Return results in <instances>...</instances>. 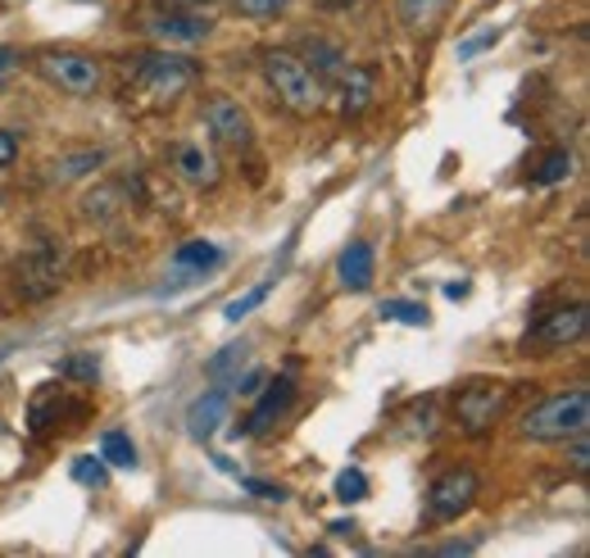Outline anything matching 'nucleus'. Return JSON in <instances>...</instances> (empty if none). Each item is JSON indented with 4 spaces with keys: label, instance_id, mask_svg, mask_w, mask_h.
<instances>
[{
    "label": "nucleus",
    "instance_id": "9",
    "mask_svg": "<svg viewBox=\"0 0 590 558\" xmlns=\"http://www.w3.org/2000/svg\"><path fill=\"white\" fill-rule=\"evenodd\" d=\"M145 32L164 45H195L214 32V19L205 10H160L145 19Z\"/></svg>",
    "mask_w": 590,
    "mask_h": 558
},
{
    "label": "nucleus",
    "instance_id": "26",
    "mask_svg": "<svg viewBox=\"0 0 590 558\" xmlns=\"http://www.w3.org/2000/svg\"><path fill=\"white\" fill-rule=\"evenodd\" d=\"M268 291H273V286L264 282V286H255V291H245V295L227 300V310H223V318H227V323H241L245 314H251V310H255V304H264V300H268Z\"/></svg>",
    "mask_w": 590,
    "mask_h": 558
},
{
    "label": "nucleus",
    "instance_id": "7",
    "mask_svg": "<svg viewBox=\"0 0 590 558\" xmlns=\"http://www.w3.org/2000/svg\"><path fill=\"white\" fill-rule=\"evenodd\" d=\"M590 327V310L586 304H559V310H550L546 318H540L531 332H527V349H568L586 336Z\"/></svg>",
    "mask_w": 590,
    "mask_h": 558
},
{
    "label": "nucleus",
    "instance_id": "2",
    "mask_svg": "<svg viewBox=\"0 0 590 558\" xmlns=\"http://www.w3.org/2000/svg\"><path fill=\"white\" fill-rule=\"evenodd\" d=\"M586 427H590V390H586V386L540 399L536 409L522 418V436H527V440H540V445H550V440H572V436H581Z\"/></svg>",
    "mask_w": 590,
    "mask_h": 558
},
{
    "label": "nucleus",
    "instance_id": "32",
    "mask_svg": "<svg viewBox=\"0 0 590 558\" xmlns=\"http://www.w3.org/2000/svg\"><path fill=\"white\" fill-rule=\"evenodd\" d=\"M14 160H19V136L0 128V169H10Z\"/></svg>",
    "mask_w": 590,
    "mask_h": 558
},
{
    "label": "nucleus",
    "instance_id": "5",
    "mask_svg": "<svg viewBox=\"0 0 590 558\" xmlns=\"http://www.w3.org/2000/svg\"><path fill=\"white\" fill-rule=\"evenodd\" d=\"M505 404H509V386L505 382H468L459 395H455V423L468 432V436H486L505 418Z\"/></svg>",
    "mask_w": 590,
    "mask_h": 558
},
{
    "label": "nucleus",
    "instance_id": "11",
    "mask_svg": "<svg viewBox=\"0 0 590 558\" xmlns=\"http://www.w3.org/2000/svg\"><path fill=\"white\" fill-rule=\"evenodd\" d=\"M336 95H340V114L359 119L373 105V95H377V73L364 69V64H346L340 78H336Z\"/></svg>",
    "mask_w": 590,
    "mask_h": 558
},
{
    "label": "nucleus",
    "instance_id": "22",
    "mask_svg": "<svg viewBox=\"0 0 590 558\" xmlns=\"http://www.w3.org/2000/svg\"><path fill=\"white\" fill-rule=\"evenodd\" d=\"M73 481L87 486V490H105V486H110V468H105V459H91V454L73 459Z\"/></svg>",
    "mask_w": 590,
    "mask_h": 558
},
{
    "label": "nucleus",
    "instance_id": "36",
    "mask_svg": "<svg viewBox=\"0 0 590 558\" xmlns=\"http://www.w3.org/2000/svg\"><path fill=\"white\" fill-rule=\"evenodd\" d=\"M19 64V50L14 45H0V73H10Z\"/></svg>",
    "mask_w": 590,
    "mask_h": 558
},
{
    "label": "nucleus",
    "instance_id": "18",
    "mask_svg": "<svg viewBox=\"0 0 590 558\" xmlns=\"http://www.w3.org/2000/svg\"><path fill=\"white\" fill-rule=\"evenodd\" d=\"M450 0H396V19L409 28V32H431L440 19H446Z\"/></svg>",
    "mask_w": 590,
    "mask_h": 558
},
{
    "label": "nucleus",
    "instance_id": "3",
    "mask_svg": "<svg viewBox=\"0 0 590 558\" xmlns=\"http://www.w3.org/2000/svg\"><path fill=\"white\" fill-rule=\"evenodd\" d=\"M132 78L145 95L177 100L182 91H191L195 82H201V64L186 60V55H173V50H151V55H136Z\"/></svg>",
    "mask_w": 590,
    "mask_h": 558
},
{
    "label": "nucleus",
    "instance_id": "33",
    "mask_svg": "<svg viewBox=\"0 0 590 558\" xmlns=\"http://www.w3.org/2000/svg\"><path fill=\"white\" fill-rule=\"evenodd\" d=\"M572 468H577V473H586V468H590V445H586V432H581V436H572Z\"/></svg>",
    "mask_w": 590,
    "mask_h": 558
},
{
    "label": "nucleus",
    "instance_id": "27",
    "mask_svg": "<svg viewBox=\"0 0 590 558\" xmlns=\"http://www.w3.org/2000/svg\"><path fill=\"white\" fill-rule=\"evenodd\" d=\"M232 6L245 14V19H277L291 0H232Z\"/></svg>",
    "mask_w": 590,
    "mask_h": 558
},
{
    "label": "nucleus",
    "instance_id": "8",
    "mask_svg": "<svg viewBox=\"0 0 590 558\" xmlns=\"http://www.w3.org/2000/svg\"><path fill=\"white\" fill-rule=\"evenodd\" d=\"M205 128H210V136H214L223 150H245V145L255 141L251 114H245L241 100H232V95H210V105H205Z\"/></svg>",
    "mask_w": 590,
    "mask_h": 558
},
{
    "label": "nucleus",
    "instance_id": "1",
    "mask_svg": "<svg viewBox=\"0 0 590 558\" xmlns=\"http://www.w3.org/2000/svg\"><path fill=\"white\" fill-rule=\"evenodd\" d=\"M264 82L291 114H318L327 87L314 78V69L295 55V50H268L264 55Z\"/></svg>",
    "mask_w": 590,
    "mask_h": 558
},
{
    "label": "nucleus",
    "instance_id": "23",
    "mask_svg": "<svg viewBox=\"0 0 590 558\" xmlns=\"http://www.w3.org/2000/svg\"><path fill=\"white\" fill-rule=\"evenodd\" d=\"M382 318L409 323V327H427V304H418V300H386L382 304Z\"/></svg>",
    "mask_w": 590,
    "mask_h": 558
},
{
    "label": "nucleus",
    "instance_id": "12",
    "mask_svg": "<svg viewBox=\"0 0 590 558\" xmlns=\"http://www.w3.org/2000/svg\"><path fill=\"white\" fill-rule=\"evenodd\" d=\"M291 404H295V382L291 377H277V382L260 386V404H255V414L245 418V432H268L277 418L291 414Z\"/></svg>",
    "mask_w": 590,
    "mask_h": 558
},
{
    "label": "nucleus",
    "instance_id": "35",
    "mask_svg": "<svg viewBox=\"0 0 590 558\" xmlns=\"http://www.w3.org/2000/svg\"><path fill=\"white\" fill-rule=\"evenodd\" d=\"M477 545L472 540H446V545H436V554H472Z\"/></svg>",
    "mask_w": 590,
    "mask_h": 558
},
{
    "label": "nucleus",
    "instance_id": "21",
    "mask_svg": "<svg viewBox=\"0 0 590 558\" xmlns=\"http://www.w3.org/2000/svg\"><path fill=\"white\" fill-rule=\"evenodd\" d=\"M101 459L114 468H136V445L123 432H105L101 436Z\"/></svg>",
    "mask_w": 590,
    "mask_h": 558
},
{
    "label": "nucleus",
    "instance_id": "4",
    "mask_svg": "<svg viewBox=\"0 0 590 558\" xmlns=\"http://www.w3.org/2000/svg\"><path fill=\"white\" fill-rule=\"evenodd\" d=\"M41 78L60 87L64 95H95L101 91V60L87 55V50H41L37 55Z\"/></svg>",
    "mask_w": 590,
    "mask_h": 558
},
{
    "label": "nucleus",
    "instance_id": "38",
    "mask_svg": "<svg viewBox=\"0 0 590 558\" xmlns=\"http://www.w3.org/2000/svg\"><path fill=\"white\" fill-rule=\"evenodd\" d=\"M0 432H6V423H0Z\"/></svg>",
    "mask_w": 590,
    "mask_h": 558
},
{
    "label": "nucleus",
    "instance_id": "29",
    "mask_svg": "<svg viewBox=\"0 0 590 558\" xmlns=\"http://www.w3.org/2000/svg\"><path fill=\"white\" fill-rule=\"evenodd\" d=\"M264 382H268V373H264V368H251L245 377H236V382H232V390H236V395H260V386H264Z\"/></svg>",
    "mask_w": 590,
    "mask_h": 558
},
{
    "label": "nucleus",
    "instance_id": "28",
    "mask_svg": "<svg viewBox=\"0 0 590 558\" xmlns=\"http://www.w3.org/2000/svg\"><path fill=\"white\" fill-rule=\"evenodd\" d=\"M241 486L251 490L255 499H277V504L286 499V486H273V481H260V477H241Z\"/></svg>",
    "mask_w": 590,
    "mask_h": 558
},
{
    "label": "nucleus",
    "instance_id": "16",
    "mask_svg": "<svg viewBox=\"0 0 590 558\" xmlns=\"http://www.w3.org/2000/svg\"><path fill=\"white\" fill-rule=\"evenodd\" d=\"M301 60L314 69V78H318L323 87L336 82L340 69L350 64V60H346V50H340L336 41H327V37H305V41H301Z\"/></svg>",
    "mask_w": 590,
    "mask_h": 558
},
{
    "label": "nucleus",
    "instance_id": "24",
    "mask_svg": "<svg viewBox=\"0 0 590 558\" xmlns=\"http://www.w3.org/2000/svg\"><path fill=\"white\" fill-rule=\"evenodd\" d=\"M563 177H572V155H568V150H550V155L540 160L536 182H540V186H555V182H563Z\"/></svg>",
    "mask_w": 590,
    "mask_h": 558
},
{
    "label": "nucleus",
    "instance_id": "37",
    "mask_svg": "<svg viewBox=\"0 0 590 558\" xmlns=\"http://www.w3.org/2000/svg\"><path fill=\"white\" fill-rule=\"evenodd\" d=\"M318 6H327V10H350V6H359V0H318Z\"/></svg>",
    "mask_w": 590,
    "mask_h": 558
},
{
    "label": "nucleus",
    "instance_id": "17",
    "mask_svg": "<svg viewBox=\"0 0 590 558\" xmlns=\"http://www.w3.org/2000/svg\"><path fill=\"white\" fill-rule=\"evenodd\" d=\"M105 150H69V155H60L55 164H51V182L55 186H69V182H82V177H91L95 169H105Z\"/></svg>",
    "mask_w": 590,
    "mask_h": 558
},
{
    "label": "nucleus",
    "instance_id": "34",
    "mask_svg": "<svg viewBox=\"0 0 590 558\" xmlns=\"http://www.w3.org/2000/svg\"><path fill=\"white\" fill-rule=\"evenodd\" d=\"M214 0H160V10H205Z\"/></svg>",
    "mask_w": 590,
    "mask_h": 558
},
{
    "label": "nucleus",
    "instance_id": "31",
    "mask_svg": "<svg viewBox=\"0 0 590 558\" xmlns=\"http://www.w3.org/2000/svg\"><path fill=\"white\" fill-rule=\"evenodd\" d=\"M496 41H500V28H490V32L472 37V41H464V45H459V55H464V60H472V55H477V50H486V45H496Z\"/></svg>",
    "mask_w": 590,
    "mask_h": 558
},
{
    "label": "nucleus",
    "instance_id": "19",
    "mask_svg": "<svg viewBox=\"0 0 590 558\" xmlns=\"http://www.w3.org/2000/svg\"><path fill=\"white\" fill-rule=\"evenodd\" d=\"M60 286V268L45 260V255H37V260H23L19 264V291L28 295V300H41V295H51Z\"/></svg>",
    "mask_w": 590,
    "mask_h": 558
},
{
    "label": "nucleus",
    "instance_id": "13",
    "mask_svg": "<svg viewBox=\"0 0 590 558\" xmlns=\"http://www.w3.org/2000/svg\"><path fill=\"white\" fill-rule=\"evenodd\" d=\"M218 264H223V250L218 245H210V241H182L173 250V260H169V273L182 277V282H195V277H205Z\"/></svg>",
    "mask_w": 590,
    "mask_h": 558
},
{
    "label": "nucleus",
    "instance_id": "6",
    "mask_svg": "<svg viewBox=\"0 0 590 558\" xmlns=\"http://www.w3.org/2000/svg\"><path fill=\"white\" fill-rule=\"evenodd\" d=\"M481 495V477L472 468H450L427 486V518L431 523H459Z\"/></svg>",
    "mask_w": 590,
    "mask_h": 558
},
{
    "label": "nucleus",
    "instance_id": "10",
    "mask_svg": "<svg viewBox=\"0 0 590 558\" xmlns=\"http://www.w3.org/2000/svg\"><path fill=\"white\" fill-rule=\"evenodd\" d=\"M227 414H232V390H227V386H214V390H205V395L191 399V409H186V432H191L195 440H210V436L227 423Z\"/></svg>",
    "mask_w": 590,
    "mask_h": 558
},
{
    "label": "nucleus",
    "instance_id": "15",
    "mask_svg": "<svg viewBox=\"0 0 590 558\" xmlns=\"http://www.w3.org/2000/svg\"><path fill=\"white\" fill-rule=\"evenodd\" d=\"M173 169H177V177L186 182V186H195V191H210V186H218V160L210 155L205 145H177V160H173Z\"/></svg>",
    "mask_w": 590,
    "mask_h": 558
},
{
    "label": "nucleus",
    "instance_id": "30",
    "mask_svg": "<svg viewBox=\"0 0 590 558\" xmlns=\"http://www.w3.org/2000/svg\"><path fill=\"white\" fill-rule=\"evenodd\" d=\"M95 373H101V368H95V359H87V354L64 364V377H78V382H95Z\"/></svg>",
    "mask_w": 590,
    "mask_h": 558
},
{
    "label": "nucleus",
    "instance_id": "20",
    "mask_svg": "<svg viewBox=\"0 0 590 558\" xmlns=\"http://www.w3.org/2000/svg\"><path fill=\"white\" fill-rule=\"evenodd\" d=\"M245 354H251V345H223L214 359H205V377L218 382V386H232L241 377V364H245Z\"/></svg>",
    "mask_w": 590,
    "mask_h": 558
},
{
    "label": "nucleus",
    "instance_id": "25",
    "mask_svg": "<svg viewBox=\"0 0 590 558\" xmlns=\"http://www.w3.org/2000/svg\"><path fill=\"white\" fill-rule=\"evenodd\" d=\"M336 499H340V504H359V499H368V477H364L359 468L336 473Z\"/></svg>",
    "mask_w": 590,
    "mask_h": 558
},
{
    "label": "nucleus",
    "instance_id": "14",
    "mask_svg": "<svg viewBox=\"0 0 590 558\" xmlns=\"http://www.w3.org/2000/svg\"><path fill=\"white\" fill-rule=\"evenodd\" d=\"M336 273H340V286H346V291H368L373 277H377V255H373V245H368V241H350L346 250H340Z\"/></svg>",
    "mask_w": 590,
    "mask_h": 558
}]
</instances>
